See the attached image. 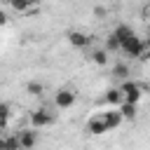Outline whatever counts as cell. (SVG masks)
I'll return each instance as SVG.
<instances>
[{
    "label": "cell",
    "mask_w": 150,
    "mask_h": 150,
    "mask_svg": "<svg viewBox=\"0 0 150 150\" xmlns=\"http://www.w3.org/2000/svg\"><path fill=\"white\" fill-rule=\"evenodd\" d=\"M145 47H148V52H145L143 59H150V35H148V40H145Z\"/></svg>",
    "instance_id": "cell-21"
},
{
    "label": "cell",
    "mask_w": 150,
    "mask_h": 150,
    "mask_svg": "<svg viewBox=\"0 0 150 150\" xmlns=\"http://www.w3.org/2000/svg\"><path fill=\"white\" fill-rule=\"evenodd\" d=\"M75 101H77V94H75L73 89H59V91L54 94V105H56L59 110H68V108H73Z\"/></svg>",
    "instance_id": "cell-3"
},
{
    "label": "cell",
    "mask_w": 150,
    "mask_h": 150,
    "mask_svg": "<svg viewBox=\"0 0 150 150\" xmlns=\"http://www.w3.org/2000/svg\"><path fill=\"white\" fill-rule=\"evenodd\" d=\"M120 112H122L124 120H134V117H136V103H127V101H124V103L120 105Z\"/></svg>",
    "instance_id": "cell-14"
},
{
    "label": "cell",
    "mask_w": 150,
    "mask_h": 150,
    "mask_svg": "<svg viewBox=\"0 0 150 150\" xmlns=\"http://www.w3.org/2000/svg\"><path fill=\"white\" fill-rule=\"evenodd\" d=\"M33 2H35V0H9L12 9H16V12H26V9H28Z\"/></svg>",
    "instance_id": "cell-17"
},
{
    "label": "cell",
    "mask_w": 150,
    "mask_h": 150,
    "mask_svg": "<svg viewBox=\"0 0 150 150\" xmlns=\"http://www.w3.org/2000/svg\"><path fill=\"white\" fill-rule=\"evenodd\" d=\"M68 42H70L73 47H77V49H87V47L91 45V38H89L87 33H82V30H70V33H68Z\"/></svg>",
    "instance_id": "cell-5"
},
{
    "label": "cell",
    "mask_w": 150,
    "mask_h": 150,
    "mask_svg": "<svg viewBox=\"0 0 150 150\" xmlns=\"http://www.w3.org/2000/svg\"><path fill=\"white\" fill-rule=\"evenodd\" d=\"M122 52H124V54H129L131 59H143V56H145V52H148V47H145V40H143V38L131 35L129 40H124V42H122Z\"/></svg>",
    "instance_id": "cell-1"
},
{
    "label": "cell",
    "mask_w": 150,
    "mask_h": 150,
    "mask_svg": "<svg viewBox=\"0 0 150 150\" xmlns=\"http://www.w3.org/2000/svg\"><path fill=\"white\" fill-rule=\"evenodd\" d=\"M105 103H108L110 108H120V105L124 103V96H122L120 87H112V89L105 91Z\"/></svg>",
    "instance_id": "cell-9"
},
{
    "label": "cell",
    "mask_w": 150,
    "mask_h": 150,
    "mask_svg": "<svg viewBox=\"0 0 150 150\" xmlns=\"http://www.w3.org/2000/svg\"><path fill=\"white\" fill-rule=\"evenodd\" d=\"M7 21H9V19H7V14H5V12H2V9H0V26H5V23H7Z\"/></svg>",
    "instance_id": "cell-19"
},
{
    "label": "cell",
    "mask_w": 150,
    "mask_h": 150,
    "mask_svg": "<svg viewBox=\"0 0 150 150\" xmlns=\"http://www.w3.org/2000/svg\"><path fill=\"white\" fill-rule=\"evenodd\" d=\"M117 49H122V45H120V40L110 33V35L105 38V52H117Z\"/></svg>",
    "instance_id": "cell-16"
},
{
    "label": "cell",
    "mask_w": 150,
    "mask_h": 150,
    "mask_svg": "<svg viewBox=\"0 0 150 150\" xmlns=\"http://www.w3.org/2000/svg\"><path fill=\"white\" fill-rule=\"evenodd\" d=\"M9 117H12V108H9V103H0V131L7 129Z\"/></svg>",
    "instance_id": "cell-12"
},
{
    "label": "cell",
    "mask_w": 150,
    "mask_h": 150,
    "mask_svg": "<svg viewBox=\"0 0 150 150\" xmlns=\"http://www.w3.org/2000/svg\"><path fill=\"white\" fill-rule=\"evenodd\" d=\"M19 141H21V148L23 150H30L38 143V131L35 129H21L19 131Z\"/></svg>",
    "instance_id": "cell-8"
},
{
    "label": "cell",
    "mask_w": 150,
    "mask_h": 150,
    "mask_svg": "<svg viewBox=\"0 0 150 150\" xmlns=\"http://www.w3.org/2000/svg\"><path fill=\"white\" fill-rule=\"evenodd\" d=\"M112 75H115L117 80H122V82H124V80H129L131 70H129V66H127V63H115V66H112Z\"/></svg>",
    "instance_id": "cell-11"
},
{
    "label": "cell",
    "mask_w": 150,
    "mask_h": 150,
    "mask_svg": "<svg viewBox=\"0 0 150 150\" xmlns=\"http://www.w3.org/2000/svg\"><path fill=\"white\" fill-rule=\"evenodd\" d=\"M52 122H54V115H52L47 108H38V110H33V112H30V124H33V129L49 127Z\"/></svg>",
    "instance_id": "cell-4"
},
{
    "label": "cell",
    "mask_w": 150,
    "mask_h": 150,
    "mask_svg": "<svg viewBox=\"0 0 150 150\" xmlns=\"http://www.w3.org/2000/svg\"><path fill=\"white\" fill-rule=\"evenodd\" d=\"M91 61H94L96 66H105V63H108V52H105V49H94V52H91Z\"/></svg>",
    "instance_id": "cell-15"
},
{
    "label": "cell",
    "mask_w": 150,
    "mask_h": 150,
    "mask_svg": "<svg viewBox=\"0 0 150 150\" xmlns=\"http://www.w3.org/2000/svg\"><path fill=\"white\" fill-rule=\"evenodd\" d=\"M0 150H7V138L0 136Z\"/></svg>",
    "instance_id": "cell-20"
},
{
    "label": "cell",
    "mask_w": 150,
    "mask_h": 150,
    "mask_svg": "<svg viewBox=\"0 0 150 150\" xmlns=\"http://www.w3.org/2000/svg\"><path fill=\"white\" fill-rule=\"evenodd\" d=\"M26 91H28L30 96H40V94L45 91V84L38 82V80H30V82H26Z\"/></svg>",
    "instance_id": "cell-13"
},
{
    "label": "cell",
    "mask_w": 150,
    "mask_h": 150,
    "mask_svg": "<svg viewBox=\"0 0 150 150\" xmlns=\"http://www.w3.org/2000/svg\"><path fill=\"white\" fill-rule=\"evenodd\" d=\"M103 120H105V124H108V131H112V129H117L120 124H122V112H120V108H110V110H105L103 115H101Z\"/></svg>",
    "instance_id": "cell-6"
},
{
    "label": "cell",
    "mask_w": 150,
    "mask_h": 150,
    "mask_svg": "<svg viewBox=\"0 0 150 150\" xmlns=\"http://www.w3.org/2000/svg\"><path fill=\"white\" fill-rule=\"evenodd\" d=\"M5 138H7V150H23V148H21V141H19V134L5 136Z\"/></svg>",
    "instance_id": "cell-18"
},
{
    "label": "cell",
    "mask_w": 150,
    "mask_h": 150,
    "mask_svg": "<svg viewBox=\"0 0 150 150\" xmlns=\"http://www.w3.org/2000/svg\"><path fill=\"white\" fill-rule=\"evenodd\" d=\"M120 91H122V96H124V101H127V103H138V101H141V96H143L141 84H138V82H134V80H124V82L120 84Z\"/></svg>",
    "instance_id": "cell-2"
},
{
    "label": "cell",
    "mask_w": 150,
    "mask_h": 150,
    "mask_svg": "<svg viewBox=\"0 0 150 150\" xmlns=\"http://www.w3.org/2000/svg\"><path fill=\"white\" fill-rule=\"evenodd\" d=\"M110 33H112V35L120 40V45H122L124 40H129L131 35H136V33H134V28H131V26H127V23H117V26H115Z\"/></svg>",
    "instance_id": "cell-10"
},
{
    "label": "cell",
    "mask_w": 150,
    "mask_h": 150,
    "mask_svg": "<svg viewBox=\"0 0 150 150\" xmlns=\"http://www.w3.org/2000/svg\"><path fill=\"white\" fill-rule=\"evenodd\" d=\"M87 131L91 134V136H101V134H105L108 131V124H105V120L98 115V117H89V122H87Z\"/></svg>",
    "instance_id": "cell-7"
}]
</instances>
